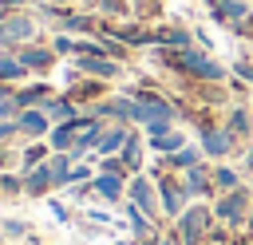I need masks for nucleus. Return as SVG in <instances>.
<instances>
[{
    "label": "nucleus",
    "mask_w": 253,
    "mask_h": 245,
    "mask_svg": "<svg viewBox=\"0 0 253 245\" xmlns=\"http://www.w3.org/2000/svg\"><path fill=\"white\" fill-rule=\"evenodd\" d=\"M32 36H36V20L32 16H8L0 24V47H12V43L32 40Z\"/></svg>",
    "instance_id": "1"
},
{
    "label": "nucleus",
    "mask_w": 253,
    "mask_h": 245,
    "mask_svg": "<svg viewBox=\"0 0 253 245\" xmlns=\"http://www.w3.org/2000/svg\"><path fill=\"white\" fill-rule=\"evenodd\" d=\"M174 63H178L182 71H198V75H206V79H217V75H221V67H217L213 59H206V55H194V51H182V55H174Z\"/></svg>",
    "instance_id": "2"
},
{
    "label": "nucleus",
    "mask_w": 253,
    "mask_h": 245,
    "mask_svg": "<svg viewBox=\"0 0 253 245\" xmlns=\"http://www.w3.org/2000/svg\"><path fill=\"white\" fill-rule=\"evenodd\" d=\"M249 8L241 0H213V20H241Z\"/></svg>",
    "instance_id": "3"
},
{
    "label": "nucleus",
    "mask_w": 253,
    "mask_h": 245,
    "mask_svg": "<svg viewBox=\"0 0 253 245\" xmlns=\"http://www.w3.org/2000/svg\"><path fill=\"white\" fill-rule=\"evenodd\" d=\"M83 67H87V71H95V75H115V71H119L115 63H107V59H95V55H87V59H83Z\"/></svg>",
    "instance_id": "4"
},
{
    "label": "nucleus",
    "mask_w": 253,
    "mask_h": 245,
    "mask_svg": "<svg viewBox=\"0 0 253 245\" xmlns=\"http://www.w3.org/2000/svg\"><path fill=\"white\" fill-rule=\"evenodd\" d=\"M16 75H24V63H16V59L0 55V79H16Z\"/></svg>",
    "instance_id": "5"
},
{
    "label": "nucleus",
    "mask_w": 253,
    "mask_h": 245,
    "mask_svg": "<svg viewBox=\"0 0 253 245\" xmlns=\"http://www.w3.org/2000/svg\"><path fill=\"white\" fill-rule=\"evenodd\" d=\"M134 198H138V205H142V209H150V205H154V202H150V186H146V182H138V186H134Z\"/></svg>",
    "instance_id": "6"
},
{
    "label": "nucleus",
    "mask_w": 253,
    "mask_h": 245,
    "mask_svg": "<svg viewBox=\"0 0 253 245\" xmlns=\"http://www.w3.org/2000/svg\"><path fill=\"white\" fill-rule=\"evenodd\" d=\"M123 138H130V134H123V130H115V134H107V138H103V150H115V146H119Z\"/></svg>",
    "instance_id": "7"
},
{
    "label": "nucleus",
    "mask_w": 253,
    "mask_h": 245,
    "mask_svg": "<svg viewBox=\"0 0 253 245\" xmlns=\"http://www.w3.org/2000/svg\"><path fill=\"white\" fill-rule=\"evenodd\" d=\"M206 150H225V134H206Z\"/></svg>",
    "instance_id": "8"
},
{
    "label": "nucleus",
    "mask_w": 253,
    "mask_h": 245,
    "mask_svg": "<svg viewBox=\"0 0 253 245\" xmlns=\"http://www.w3.org/2000/svg\"><path fill=\"white\" fill-rule=\"evenodd\" d=\"M24 63H36V67H43V63H47V51H28V55H24Z\"/></svg>",
    "instance_id": "9"
},
{
    "label": "nucleus",
    "mask_w": 253,
    "mask_h": 245,
    "mask_svg": "<svg viewBox=\"0 0 253 245\" xmlns=\"http://www.w3.org/2000/svg\"><path fill=\"white\" fill-rule=\"evenodd\" d=\"M154 146H162V150H174L178 146V134H166V138H150Z\"/></svg>",
    "instance_id": "10"
},
{
    "label": "nucleus",
    "mask_w": 253,
    "mask_h": 245,
    "mask_svg": "<svg viewBox=\"0 0 253 245\" xmlns=\"http://www.w3.org/2000/svg\"><path fill=\"white\" fill-rule=\"evenodd\" d=\"M24 126H28V130H43V119H40V115H24Z\"/></svg>",
    "instance_id": "11"
},
{
    "label": "nucleus",
    "mask_w": 253,
    "mask_h": 245,
    "mask_svg": "<svg viewBox=\"0 0 253 245\" xmlns=\"http://www.w3.org/2000/svg\"><path fill=\"white\" fill-rule=\"evenodd\" d=\"M99 190H103V194H119V182H115V178H103Z\"/></svg>",
    "instance_id": "12"
},
{
    "label": "nucleus",
    "mask_w": 253,
    "mask_h": 245,
    "mask_svg": "<svg viewBox=\"0 0 253 245\" xmlns=\"http://www.w3.org/2000/svg\"><path fill=\"white\" fill-rule=\"evenodd\" d=\"M103 8H111V12H123V0H103Z\"/></svg>",
    "instance_id": "13"
},
{
    "label": "nucleus",
    "mask_w": 253,
    "mask_h": 245,
    "mask_svg": "<svg viewBox=\"0 0 253 245\" xmlns=\"http://www.w3.org/2000/svg\"><path fill=\"white\" fill-rule=\"evenodd\" d=\"M0 4H4V8H20L24 0H0Z\"/></svg>",
    "instance_id": "14"
},
{
    "label": "nucleus",
    "mask_w": 253,
    "mask_h": 245,
    "mask_svg": "<svg viewBox=\"0 0 253 245\" xmlns=\"http://www.w3.org/2000/svg\"><path fill=\"white\" fill-rule=\"evenodd\" d=\"M4 134H8V126H0V138H4Z\"/></svg>",
    "instance_id": "15"
}]
</instances>
